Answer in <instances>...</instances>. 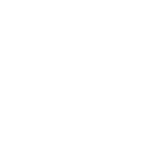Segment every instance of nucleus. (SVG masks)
Instances as JSON below:
<instances>
[]
</instances>
